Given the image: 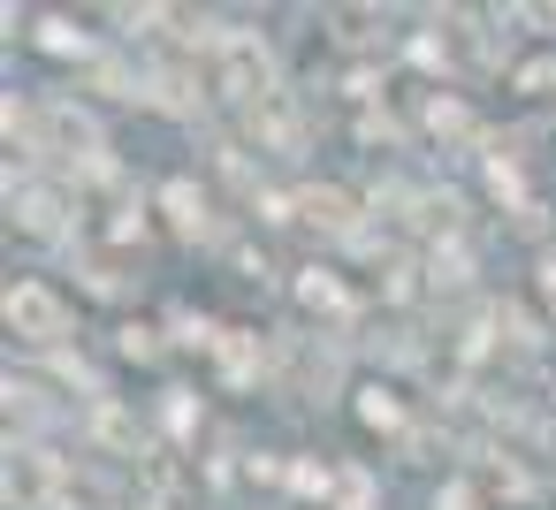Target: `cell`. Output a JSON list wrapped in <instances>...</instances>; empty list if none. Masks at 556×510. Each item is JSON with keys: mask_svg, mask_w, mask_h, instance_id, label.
Returning a JSON list of instances; mask_svg holds the SVG:
<instances>
[{"mask_svg": "<svg viewBox=\"0 0 556 510\" xmlns=\"http://www.w3.org/2000/svg\"><path fill=\"white\" fill-rule=\"evenodd\" d=\"M9 328H16L24 343H62V335H70V305H62L47 282H16V290H9Z\"/></svg>", "mask_w": 556, "mask_h": 510, "instance_id": "obj_1", "label": "cell"}, {"mask_svg": "<svg viewBox=\"0 0 556 510\" xmlns=\"http://www.w3.org/2000/svg\"><path fill=\"white\" fill-rule=\"evenodd\" d=\"M214 85H222V100H260V107H267V54H260L252 39H229Z\"/></svg>", "mask_w": 556, "mask_h": 510, "instance_id": "obj_2", "label": "cell"}, {"mask_svg": "<svg viewBox=\"0 0 556 510\" xmlns=\"http://www.w3.org/2000/svg\"><path fill=\"white\" fill-rule=\"evenodd\" d=\"M47 487H54V457H39V449H9V502L31 510Z\"/></svg>", "mask_w": 556, "mask_h": 510, "instance_id": "obj_3", "label": "cell"}, {"mask_svg": "<svg viewBox=\"0 0 556 510\" xmlns=\"http://www.w3.org/2000/svg\"><path fill=\"white\" fill-rule=\"evenodd\" d=\"M298 221H313V229H351V199H343L336 183H313V191H298Z\"/></svg>", "mask_w": 556, "mask_h": 510, "instance_id": "obj_4", "label": "cell"}, {"mask_svg": "<svg viewBox=\"0 0 556 510\" xmlns=\"http://www.w3.org/2000/svg\"><path fill=\"white\" fill-rule=\"evenodd\" d=\"M47 138H54V145H85V153H100V130H92V115H77V107H47Z\"/></svg>", "mask_w": 556, "mask_h": 510, "instance_id": "obj_5", "label": "cell"}, {"mask_svg": "<svg viewBox=\"0 0 556 510\" xmlns=\"http://www.w3.org/2000/svg\"><path fill=\"white\" fill-rule=\"evenodd\" d=\"M161 199H168V214H176V229H184V237H199V229H206V199H199L191 183H168Z\"/></svg>", "mask_w": 556, "mask_h": 510, "instance_id": "obj_6", "label": "cell"}, {"mask_svg": "<svg viewBox=\"0 0 556 510\" xmlns=\"http://www.w3.org/2000/svg\"><path fill=\"white\" fill-rule=\"evenodd\" d=\"M298 297H305L313 313H343V305H351V297H343V290H336L328 275H305V282H298Z\"/></svg>", "mask_w": 556, "mask_h": 510, "instance_id": "obj_7", "label": "cell"}, {"mask_svg": "<svg viewBox=\"0 0 556 510\" xmlns=\"http://www.w3.org/2000/svg\"><path fill=\"white\" fill-rule=\"evenodd\" d=\"M358 419H366V426H396L404 411H396V396H389V388H366V396H358Z\"/></svg>", "mask_w": 556, "mask_h": 510, "instance_id": "obj_8", "label": "cell"}, {"mask_svg": "<svg viewBox=\"0 0 556 510\" xmlns=\"http://www.w3.org/2000/svg\"><path fill=\"white\" fill-rule=\"evenodd\" d=\"M427 123H434L442 138H465V130H472V115H465L457 100H434V107H427Z\"/></svg>", "mask_w": 556, "mask_h": 510, "instance_id": "obj_9", "label": "cell"}, {"mask_svg": "<svg viewBox=\"0 0 556 510\" xmlns=\"http://www.w3.org/2000/svg\"><path fill=\"white\" fill-rule=\"evenodd\" d=\"M39 47H47V54H85V31H70V24H39Z\"/></svg>", "mask_w": 556, "mask_h": 510, "instance_id": "obj_10", "label": "cell"}, {"mask_svg": "<svg viewBox=\"0 0 556 510\" xmlns=\"http://www.w3.org/2000/svg\"><path fill=\"white\" fill-rule=\"evenodd\" d=\"M336 502H343V510H366V502H374V480H366V472H343V480H336Z\"/></svg>", "mask_w": 556, "mask_h": 510, "instance_id": "obj_11", "label": "cell"}, {"mask_svg": "<svg viewBox=\"0 0 556 510\" xmlns=\"http://www.w3.org/2000/svg\"><path fill=\"white\" fill-rule=\"evenodd\" d=\"M54 221H62V206H54V199H39V191H31V199H24V229H54Z\"/></svg>", "mask_w": 556, "mask_h": 510, "instance_id": "obj_12", "label": "cell"}, {"mask_svg": "<svg viewBox=\"0 0 556 510\" xmlns=\"http://www.w3.org/2000/svg\"><path fill=\"white\" fill-rule=\"evenodd\" d=\"M336 24H343V39L358 47V39H374V24H381V16H366V9H351V16H336Z\"/></svg>", "mask_w": 556, "mask_h": 510, "instance_id": "obj_13", "label": "cell"}, {"mask_svg": "<svg viewBox=\"0 0 556 510\" xmlns=\"http://www.w3.org/2000/svg\"><path fill=\"white\" fill-rule=\"evenodd\" d=\"M541 85H556V62H526L518 69V92H541Z\"/></svg>", "mask_w": 556, "mask_h": 510, "instance_id": "obj_14", "label": "cell"}, {"mask_svg": "<svg viewBox=\"0 0 556 510\" xmlns=\"http://www.w3.org/2000/svg\"><path fill=\"white\" fill-rule=\"evenodd\" d=\"M434 510H472V495H465V487H450V495H442Z\"/></svg>", "mask_w": 556, "mask_h": 510, "instance_id": "obj_15", "label": "cell"}]
</instances>
